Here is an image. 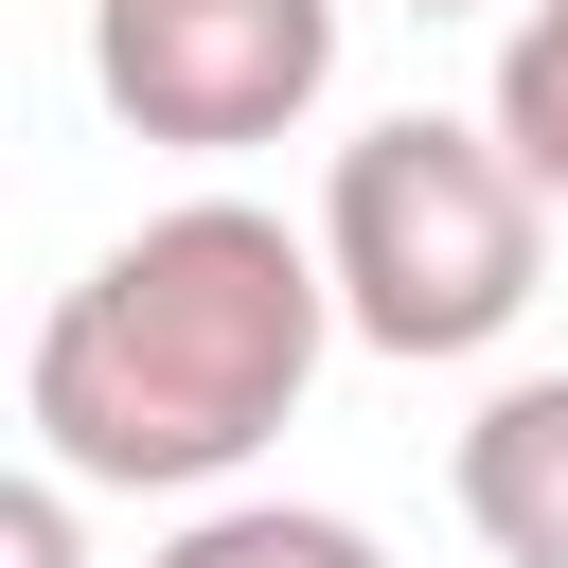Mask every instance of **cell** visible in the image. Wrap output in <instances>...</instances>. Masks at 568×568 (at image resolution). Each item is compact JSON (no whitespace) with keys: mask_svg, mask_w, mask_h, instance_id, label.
I'll return each mask as SVG.
<instances>
[{"mask_svg":"<svg viewBox=\"0 0 568 568\" xmlns=\"http://www.w3.org/2000/svg\"><path fill=\"white\" fill-rule=\"evenodd\" d=\"M462 532L497 568H568V373H515L462 426Z\"/></svg>","mask_w":568,"mask_h":568,"instance_id":"277c9868","label":"cell"},{"mask_svg":"<svg viewBox=\"0 0 568 568\" xmlns=\"http://www.w3.org/2000/svg\"><path fill=\"white\" fill-rule=\"evenodd\" d=\"M320 355H337L320 231H284L266 195H178L124 248H89V284H53L18 408L71 497H195L248 444H284Z\"/></svg>","mask_w":568,"mask_h":568,"instance_id":"6da1fadb","label":"cell"},{"mask_svg":"<svg viewBox=\"0 0 568 568\" xmlns=\"http://www.w3.org/2000/svg\"><path fill=\"white\" fill-rule=\"evenodd\" d=\"M0 568H89V550H71V479H53V462L0 497Z\"/></svg>","mask_w":568,"mask_h":568,"instance_id":"52a82bcc","label":"cell"},{"mask_svg":"<svg viewBox=\"0 0 568 568\" xmlns=\"http://www.w3.org/2000/svg\"><path fill=\"white\" fill-rule=\"evenodd\" d=\"M320 266H337V337H373V355L426 373V355L515 337L532 266H550V195L515 178L497 124L390 106V124H355L337 178H320Z\"/></svg>","mask_w":568,"mask_h":568,"instance_id":"7a4b0ae2","label":"cell"},{"mask_svg":"<svg viewBox=\"0 0 568 568\" xmlns=\"http://www.w3.org/2000/svg\"><path fill=\"white\" fill-rule=\"evenodd\" d=\"M408 18H462V0H408Z\"/></svg>","mask_w":568,"mask_h":568,"instance_id":"ba28073f","label":"cell"},{"mask_svg":"<svg viewBox=\"0 0 568 568\" xmlns=\"http://www.w3.org/2000/svg\"><path fill=\"white\" fill-rule=\"evenodd\" d=\"M479 124L515 142V178L568 213V0H515V36H497V89H479Z\"/></svg>","mask_w":568,"mask_h":568,"instance_id":"5b68a950","label":"cell"},{"mask_svg":"<svg viewBox=\"0 0 568 568\" xmlns=\"http://www.w3.org/2000/svg\"><path fill=\"white\" fill-rule=\"evenodd\" d=\"M142 568H390L355 515H302V497H213L178 550H142Z\"/></svg>","mask_w":568,"mask_h":568,"instance_id":"8992f818","label":"cell"},{"mask_svg":"<svg viewBox=\"0 0 568 568\" xmlns=\"http://www.w3.org/2000/svg\"><path fill=\"white\" fill-rule=\"evenodd\" d=\"M89 89L178 160H248L337 89V0H89Z\"/></svg>","mask_w":568,"mask_h":568,"instance_id":"3957f363","label":"cell"}]
</instances>
